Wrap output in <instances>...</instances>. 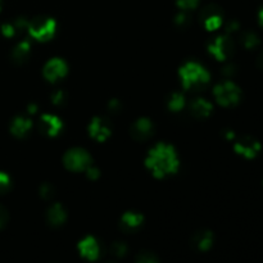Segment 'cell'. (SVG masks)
<instances>
[{"instance_id": "6da1fadb", "label": "cell", "mask_w": 263, "mask_h": 263, "mask_svg": "<svg viewBox=\"0 0 263 263\" xmlns=\"http://www.w3.org/2000/svg\"><path fill=\"white\" fill-rule=\"evenodd\" d=\"M146 167L153 172L156 177H166L167 175L175 174L179 168V158L168 144H157L153 149H151L145 161Z\"/></svg>"}, {"instance_id": "7a4b0ae2", "label": "cell", "mask_w": 263, "mask_h": 263, "mask_svg": "<svg viewBox=\"0 0 263 263\" xmlns=\"http://www.w3.org/2000/svg\"><path fill=\"white\" fill-rule=\"evenodd\" d=\"M182 86L185 89H198L210 81V73L197 62H187L180 69Z\"/></svg>"}, {"instance_id": "3957f363", "label": "cell", "mask_w": 263, "mask_h": 263, "mask_svg": "<svg viewBox=\"0 0 263 263\" xmlns=\"http://www.w3.org/2000/svg\"><path fill=\"white\" fill-rule=\"evenodd\" d=\"M213 94L216 100L223 107H233L238 104L241 98L240 89L231 81H223L216 85Z\"/></svg>"}, {"instance_id": "277c9868", "label": "cell", "mask_w": 263, "mask_h": 263, "mask_svg": "<svg viewBox=\"0 0 263 263\" xmlns=\"http://www.w3.org/2000/svg\"><path fill=\"white\" fill-rule=\"evenodd\" d=\"M27 31L36 40H49L55 32V21L51 18H36L28 22Z\"/></svg>"}, {"instance_id": "5b68a950", "label": "cell", "mask_w": 263, "mask_h": 263, "mask_svg": "<svg viewBox=\"0 0 263 263\" xmlns=\"http://www.w3.org/2000/svg\"><path fill=\"white\" fill-rule=\"evenodd\" d=\"M64 166L71 171H85L90 167L91 158L84 149L74 148L66 153L63 158Z\"/></svg>"}, {"instance_id": "8992f818", "label": "cell", "mask_w": 263, "mask_h": 263, "mask_svg": "<svg viewBox=\"0 0 263 263\" xmlns=\"http://www.w3.org/2000/svg\"><path fill=\"white\" fill-rule=\"evenodd\" d=\"M208 49L218 61H225L233 54L234 43L229 36H218L215 40L211 41Z\"/></svg>"}, {"instance_id": "52a82bcc", "label": "cell", "mask_w": 263, "mask_h": 263, "mask_svg": "<svg viewBox=\"0 0 263 263\" xmlns=\"http://www.w3.org/2000/svg\"><path fill=\"white\" fill-rule=\"evenodd\" d=\"M234 149L238 154L246 157V158H254L261 151V144L256 139L251 136H243L234 144Z\"/></svg>"}, {"instance_id": "ba28073f", "label": "cell", "mask_w": 263, "mask_h": 263, "mask_svg": "<svg viewBox=\"0 0 263 263\" xmlns=\"http://www.w3.org/2000/svg\"><path fill=\"white\" fill-rule=\"evenodd\" d=\"M67 73V64L66 62L62 61L59 58H54L46 63L44 67V76L49 80V81H57V80L62 79L66 76Z\"/></svg>"}, {"instance_id": "9c48e42d", "label": "cell", "mask_w": 263, "mask_h": 263, "mask_svg": "<svg viewBox=\"0 0 263 263\" xmlns=\"http://www.w3.org/2000/svg\"><path fill=\"white\" fill-rule=\"evenodd\" d=\"M79 251L80 254L89 261H97L100 254L99 244H98L97 239L92 238V236H86L80 241Z\"/></svg>"}, {"instance_id": "30bf717a", "label": "cell", "mask_w": 263, "mask_h": 263, "mask_svg": "<svg viewBox=\"0 0 263 263\" xmlns=\"http://www.w3.org/2000/svg\"><path fill=\"white\" fill-rule=\"evenodd\" d=\"M203 23L207 30H217L222 25V15H221L218 8L208 7L203 12Z\"/></svg>"}, {"instance_id": "8fae6325", "label": "cell", "mask_w": 263, "mask_h": 263, "mask_svg": "<svg viewBox=\"0 0 263 263\" xmlns=\"http://www.w3.org/2000/svg\"><path fill=\"white\" fill-rule=\"evenodd\" d=\"M90 135L98 141H104L110 135V128L108 123L102 118H94L89 126Z\"/></svg>"}, {"instance_id": "7c38bea8", "label": "cell", "mask_w": 263, "mask_h": 263, "mask_svg": "<svg viewBox=\"0 0 263 263\" xmlns=\"http://www.w3.org/2000/svg\"><path fill=\"white\" fill-rule=\"evenodd\" d=\"M153 133V125L149 120L146 118H141V120L136 121L131 128V134L133 138L136 140H146L149 136Z\"/></svg>"}, {"instance_id": "4fadbf2b", "label": "cell", "mask_w": 263, "mask_h": 263, "mask_svg": "<svg viewBox=\"0 0 263 263\" xmlns=\"http://www.w3.org/2000/svg\"><path fill=\"white\" fill-rule=\"evenodd\" d=\"M40 128L46 135L54 136L61 131L62 122L58 117L51 115H44L40 118Z\"/></svg>"}, {"instance_id": "5bb4252c", "label": "cell", "mask_w": 263, "mask_h": 263, "mask_svg": "<svg viewBox=\"0 0 263 263\" xmlns=\"http://www.w3.org/2000/svg\"><path fill=\"white\" fill-rule=\"evenodd\" d=\"M193 244L197 249L199 251L205 252L208 249H211L213 244V235L211 231L208 230H200L193 236Z\"/></svg>"}, {"instance_id": "9a60e30c", "label": "cell", "mask_w": 263, "mask_h": 263, "mask_svg": "<svg viewBox=\"0 0 263 263\" xmlns=\"http://www.w3.org/2000/svg\"><path fill=\"white\" fill-rule=\"evenodd\" d=\"M31 126H32V122L28 118L17 117L10 125V131H12L13 135L22 138V136L27 135L28 131L31 130Z\"/></svg>"}, {"instance_id": "2e32d148", "label": "cell", "mask_w": 263, "mask_h": 263, "mask_svg": "<svg viewBox=\"0 0 263 263\" xmlns=\"http://www.w3.org/2000/svg\"><path fill=\"white\" fill-rule=\"evenodd\" d=\"M141 222H143V216L140 213L135 212H128L125 213L121 218V223H122L123 230L133 231L136 230L138 228H140Z\"/></svg>"}, {"instance_id": "e0dca14e", "label": "cell", "mask_w": 263, "mask_h": 263, "mask_svg": "<svg viewBox=\"0 0 263 263\" xmlns=\"http://www.w3.org/2000/svg\"><path fill=\"white\" fill-rule=\"evenodd\" d=\"M192 112L197 117H207L212 112V104L205 99H195L192 102Z\"/></svg>"}, {"instance_id": "ac0fdd59", "label": "cell", "mask_w": 263, "mask_h": 263, "mask_svg": "<svg viewBox=\"0 0 263 263\" xmlns=\"http://www.w3.org/2000/svg\"><path fill=\"white\" fill-rule=\"evenodd\" d=\"M66 211L63 210L61 204H54L49 208L48 220L53 226L62 225L66 221Z\"/></svg>"}, {"instance_id": "d6986e66", "label": "cell", "mask_w": 263, "mask_h": 263, "mask_svg": "<svg viewBox=\"0 0 263 263\" xmlns=\"http://www.w3.org/2000/svg\"><path fill=\"white\" fill-rule=\"evenodd\" d=\"M28 53H30V44L27 41H22V43L18 44V46L13 51V59L22 62L27 58Z\"/></svg>"}, {"instance_id": "ffe728a7", "label": "cell", "mask_w": 263, "mask_h": 263, "mask_svg": "<svg viewBox=\"0 0 263 263\" xmlns=\"http://www.w3.org/2000/svg\"><path fill=\"white\" fill-rule=\"evenodd\" d=\"M241 41H243V45L246 46L247 49H253L259 44L258 36H257L254 32L244 33L243 37H241Z\"/></svg>"}, {"instance_id": "44dd1931", "label": "cell", "mask_w": 263, "mask_h": 263, "mask_svg": "<svg viewBox=\"0 0 263 263\" xmlns=\"http://www.w3.org/2000/svg\"><path fill=\"white\" fill-rule=\"evenodd\" d=\"M185 104V98L184 95L180 94V92H175L172 94L171 99H170L168 105L172 110H180L181 108H184Z\"/></svg>"}, {"instance_id": "7402d4cb", "label": "cell", "mask_w": 263, "mask_h": 263, "mask_svg": "<svg viewBox=\"0 0 263 263\" xmlns=\"http://www.w3.org/2000/svg\"><path fill=\"white\" fill-rule=\"evenodd\" d=\"M136 263H159V261L156 254H153L152 252L144 251L136 256Z\"/></svg>"}, {"instance_id": "603a6c76", "label": "cell", "mask_w": 263, "mask_h": 263, "mask_svg": "<svg viewBox=\"0 0 263 263\" xmlns=\"http://www.w3.org/2000/svg\"><path fill=\"white\" fill-rule=\"evenodd\" d=\"M110 252H112L113 256L117 257V258H122V257H125V254L127 253V246H126L125 243H121V241H116V243H113Z\"/></svg>"}, {"instance_id": "cb8c5ba5", "label": "cell", "mask_w": 263, "mask_h": 263, "mask_svg": "<svg viewBox=\"0 0 263 263\" xmlns=\"http://www.w3.org/2000/svg\"><path fill=\"white\" fill-rule=\"evenodd\" d=\"M199 0H176V4L179 5V8H181L182 10H189L194 9L198 5Z\"/></svg>"}, {"instance_id": "d4e9b609", "label": "cell", "mask_w": 263, "mask_h": 263, "mask_svg": "<svg viewBox=\"0 0 263 263\" xmlns=\"http://www.w3.org/2000/svg\"><path fill=\"white\" fill-rule=\"evenodd\" d=\"M9 186V176L4 172H0V190H4Z\"/></svg>"}, {"instance_id": "484cf974", "label": "cell", "mask_w": 263, "mask_h": 263, "mask_svg": "<svg viewBox=\"0 0 263 263\" xmlns=\"http://www.w3.org/2000/svg\"><path fill=\"white\" fill-rule=\"evenodd\" d=\"M41 195H43L44 198H50L51 195H53V187L50 186V185H44L43 187H41Z\"/></svg>"}, {"instance_id": "4316f807", "label": "cell", "mask_w": 263, "mask_h": 263, "mask_svg": "<svg viewBox=\"0 0 263 263\" xmlns=\"http://www.w3.org/2000/svg\"><path fill=\"white\" fill-rule=\"evenodd\" d=\"M8 221V212L3 207H0V229L7 223Z\"/></svg>"}, {"instance_id": "83f0119b", "label": "cell", "mask_w": 263, "mask_h": 263, "mask_svg": "<svg viewBox=\"0 0 263 263\" xmlns=\"http://www.w3.org/2000/svg\"><path fill=\"white\" fill-rule=\"evenodd\" d=\"M51 99H53V102L55 103V104H61L62 102H63V99H64V94H63V91H57V92H54V95H53V98H51Z\"/></svg>"}, {"instance_id": "f1b7e54d", "label": "cell", "mask_w": 263, "mask_h": 263, "mask_svg": "<svg viewBox=\"0 0 263 263\" xmlns=\"http://www.w3.org/2000/svg\"><path fill=\"white\" fill-rule=\"evenodd\" d=\"M87 172V176L91 177V179H97L98 176H99V172H98L97 168H94V167H89V168L86 170Z\"/></svg>"}, {"instance_id": "f546056e", "label": "cell", "mask_w": 263, "mask_h": 263, "mask_svg": "<svg viewBox=\"0 0 263 263\" xmlns=\"http://www.w3.org/2000/svg\"><path fill=\"white\" fill-rule=\"evenodd\" d=\"M259 22H261V25L263 26V9L259 12Z\"/></svg>"}, {"instance_id": "4dcf8cb0", "label": "cell", "mask_w": 263, "mask_h": 263, "mask_svg": "<svg viewBox=\"0 0 263 263\" xmlns=\"http://www.w3.org/2000/svg\"><path fill=\"white\" fill-rule=\"evenodd\" d=\"M259 64L263 67V51L261 53V57H259Z\"/></svg>"}, {"instance_id": "1f68e13d", "label": "cell", "mask_w": 263, "mask_h": 263, "mask_svg": "<svg viewBox=\"0 0 263 263\" xmlns=\"http://www.w3.org/2000/svg\"><path fill=\"white\" fill-rule=\"evenodd\" d=\"M0 10H2V0H0Z\"/></svg>"}]
</instances>
